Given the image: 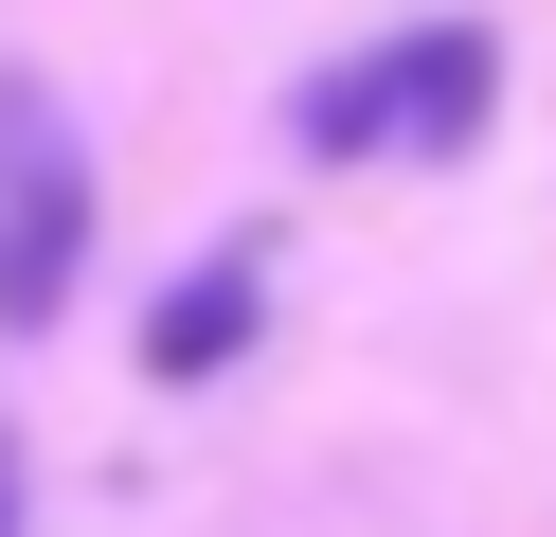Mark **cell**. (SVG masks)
<instances>
[{
  "label": "cell",
  "instance_id": "4",
  "mask_svg": "<svg viewBox=\"0 0 556 537\" xmlns=\"http://www.w3.org/2000/svg\"><path fill=\"white\" fill-rule=\"evenodd\" d=\"M0 520H18V484H0Z\"/></svg>",
  "mask_w": 556,
  "mask_h": 537
},
{
  "label": "cell",
  "instance_id": "3",
  "mask_svg": "<svg viewBox=\"0 0 556 537\" xmlns=\"http://www.w3.org/2000/svg\"><path fill=\"white\" fill-rule=\"evenodd\" d=\"M252 305H269V286H252V251H216V269H180V286H162L144 358H162V376H216V358L252 341Z\"/></svg>",
  "mask_w": 556,
  "mask_h": 537
},
{
  "label": "cell",
  "instance_id": "2",
  "mask_svg": "<svg viewBox=\"0 0 556 537\" xmlns=\"http://www.w3.org/2000/svg\"><path fill=\"white\" fill-rule=\"evenodd\" d=\"M90 251V162L54 107H0V322H54Z\"/></svg>",
  "mask_w": 556,
  "mask_h": 537
},
{
  "label": "cell",
  "instance_id": "1",
  "mask_svg": "<svg viewBox=\"0 0 556 537\" xmlns=\"http://www.w3.org/2000/svg\"><path fill=\"white\" fill-rule=\"evenodd\" d=\"M484 36L467 18H431V36H395V54H359V72H324L305 90V143H341V162H377V143H467L484 126Z\"/></svg>",
  "mask_w": 556,
  "mask_h": 537
}]
</instances>
